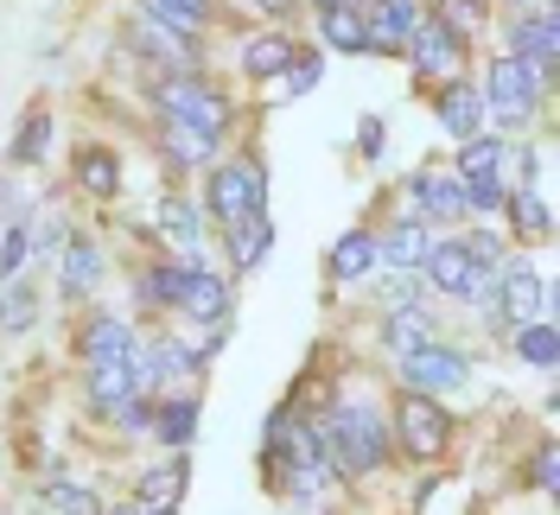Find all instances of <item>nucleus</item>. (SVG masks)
I'll return each instance as SVG.
<instances>
[{
    "mask_svg": "<svg viewBox=\"0 0 560 515\" xmlns=\"http://www.w3.org/2000/svg\"><path fill=\"white\" fill-rule=\"evenodd\" d=\"M465 255L478 261V274H503V236L478 230V236H465Z\"/></svg>",
    "mask_w": 560,
    "mask_h": 515,
    "instance_id": "473e14b6",
    "label": "nucleus"
},
{
    "mask_svg": "<svg viewBox=\"0 0 560 515\" xmlns=\"http://www.w3.org/2000/svg\"><path fill=\"white\" fill-rule=\"evenodd\" d=\"M121 420H128V426H135V433H147V426H153V408H147V401H128V408H121Z\"/></svg>",
    "mask_w": 560,
    "mask_h": 515,
    "instance_id": "37998d69",
    "label": "nucleus"
},
{
    "mask_svg": "<svg viewBox=\"0 0 560 515\" xmlns=\"http://www.w3.org/2000/svg\"><path fill=\"white\" fill-rule=\"evenodd\" d=\"M325 458L338 465V471H350V478H363V471H376L388 458V433H383V413L376 408H357V401H345V408H331V420H325Z\"/></svg>",
    "mask_w": 560,
    "mask_h": 515,
    "instance_id": "f257e3e1",
    "label": "nucleus"
},
{
    "mask_svg": "<svg viewBox=\"0 0 560 515\" xmlns=\"http://www.w3.org/2000/svg\"><path fill=\"white\" fill-rule=\"evenodd\" d=\"M135 395H140L135 388V356H128V363H96V370H90V401H96V408L121 413Z\"/></svg>",
    "mask_w": 560,
    "mask_h": 515,
    "instance_id": "a211bd4d",
    "label": "nucleus"
},
{
    "mask_svg": "<svg viewBox=\"0 0 560 515\" xmlns=\"http://www.w3.org/2000/svg\"><path fill=\"white\" fill-rule=\"evenodd\" d=\"M516 7H523L516 20H528V13H555V0H516Z\"/></svg>",
    "mask_w": 560,
    "mask_h": 515,
    "instance_id": "c03bdc74",
    "label": "nucleus"
},
{
    "mask_svg": "<svg viewBox=\"0 0 560 515\" xmlns=\"http://www.w3.org/2000/svg\"><path fill=\"white\" fill-rule=\"evenodd\" d=\"M420 274L427 286H440V293H453V300H471V286H478V261L465 255V242H433L427 248V261H420Z\"/></svg>",
    "mask_w": 560,
    "mask_h": 515,
    "instance_id": "6e6552de",
    "label": "nucleus"
},
{
    "mask_svg": "<svg viewBox=\"0 0 560 515\" xmlns=\"http://www.w3.org/2000/svg\"><path fill=\"white\" fill-rule=\"evenodd\" d=\"M516 356H523V363H535V370H555V356H560L555 325H548V318H535V325H516Z\"/></svg>",
    "mask_w": 560,
    "mask_h": 515,
    "instance_id": "b1692460",
    "label": "nucleus"
},
{
    "mask_svg": "<svg viewBox=\"0 0 560 515\" xmlns=\"http://www.w3.org/2000/svg\"><path fill=\"white\" fill-rule=\"evenodd\" d=\"M478 13H485V0H446V13H440V26L465 38L471 26H478Z\"/></svg>",
    "mask_w": 560,
    "mask_h": 515,
    "instance_id": "58836bf2",
    "label": "nucleus"
},
{
    "mask_svg": "<svg viewBox=\"0 0 560 515\" xmlns=\"http://www.w3.org/2000/svg\"><path fill=\"white\" fill-rule=\"evenodd\" d=\"M178 490H185V465H160V471L140 478V503H147V510H173Z\"/></svg>",
    "mask_w": 560,
    "mask_h": 515,
    "instance_id": "cd10ccee",
    "label": "nucleus"
},
{
    "mask_svg": "<svg viewBox=\"0 0 560 515\" xmlns=\"http://www.w3.org/2000/svg\"><path fill=\"white\" fill-rule=\"evenodd\" d=\"M153 433L166 440V446H191V433H198V401H166L160 408V420H153Z\"/></svg>",
    "mask_w": 560,
    "mask_h": 515,
    "instance_id": "a878e982",
    "label": "nucleus"
},
{
    "mask_svg": "<svg viewBox=\"0 0 560 515\" xmlns=\"http://www.w3.org/2000/svg\"><path fill=\"white\" fill-rule=\"evenodd\" d=\"M383 338H388V350L408 356V350H420V343H433V318H427L420 306H395L388 325H383Z\"/></svg>",
    "mask_w": 560,
    "mask_h": 515,
    "instance_id": "412c9836",
    "label": "nucleus"
},
{
    "mask_svg": "<svg viewBox=\"0 0 560 515\" xmlns=\"http://www.w3.org/2000/svg\"><path fill=\"white\" fill-rule=\"evenodd\" d=\"M243 65L255 70V77H287V65H293V45H287V38H248V45H243Z\"/></svg>",
    "mask_w": 560,
    "mask_h": 515,
    "instance_id": "bb28decb",
    "label": "nucleus"
},
{
    "mask_svg": "<svg viewBox=\"0 0 560 515\" xmlns=\"http://www.w3.org/2000/svg\"><path fill=\"white\" fill-rule=\"evenodd\" d=\"M401 382H408V395H458L471 382V363L446 343H420L401 356Z\"/></svg>",
    "mask_w": 560,
    "mask_h": 515,
    "instance_id": "20e7f679",
    "label": "nucleus"
},
{
    "mask_svg": "<svg viewBox=\"0 0 560 515\" xmlns=\"http://www.w3.org/2000/svg\"><path fill=\"white\" fill-rule=\"evenodd\" d=\"M376 268H383V261H376V236H370V230H350V236L331 248V274L338 280H370Z\"/></svg>",
    "mask_w": 560,
    "mask_h": 515,
    "instance_id": "6ab92c4d",
    "label": "nucleus"
},
{
    "mask_svg": "<svg viewBox=\"0 0 560 515\" xmlns=\"http://www.w3.org/2000/svg\"><path fill=\"white\" fill-rule=\"evenodd\" d=\"M178 312L198 318V325H223L230 318V286L217 274H205V268H191L185 274V293H178Z\"/></svg>",
    "mask_w": 560,
    "mask_h": 515,
    "instance_id": "ddd939ff",
    "label": "nucleus"
},
{
    "mask_svg": "<svg viewBox=\"0 0 560 515\" xmlns=\"http://www.w3.org/2000/svg\"><path fill=\"white\" fill-rule=\"evenodd\" d=\"M96 280H103V255H96V242H70L65 248V268H58V286H65V293H90V286H96Z\"/></svg>",
    "mask_w": 560,
    "mask_h": 515,
    "instance_id": "aec40b11",
    "label": "nucleus"
},
{
    "mask_svg": "<svg viewBox=\"0 0 560 515\" xmlns=\"http://www.w3.org/2000/svg\"><path fill=\"white\" fill-rule=\"evenodd\" d=\"M440 128L453 140H471L478 128H485V96L471 90V83H453L446 96H440Z\"/></svg>",
    "mask_w": 560,
    "mask_h": 515,
    "instance_id": "f3484780",
    "label": "nucleus"
},
{
    "mask_svg": "<svg viewBox=\"0 0 560 515\" xmlns=\"http://www.w3.org/2000/svg\"><path fill=\"white\" fill-rule=\"evenodd\" d=\"M408 51H415V70H420V77H453L458 58H465V38L446 33L440 20H420L415 38H408Z\"/></svg>",
    "mask_w": 560,
    "mask_h": 515,
    "instance_id": "1a4fd4ad",
    "label": "nucleus"
},
{
    "mask_svg": "<svg viewBox=\"0 0 560 515\" xmlns=\"http://www.w3.org/2000/svg\"><path fill=\"white\" fill-rule=\"evenodd\" d=\"M453 440V420L433 408V395H408L401 401V446L415 452V458H440Z\"/></svg>",
    "mask_w": 560,
    "mask_h": 515,
    "instance_id": "423d86ee",
    "label": "nucleus"
},
{
    "mask_svg": "<svg viewBox=\"0 0 560 515\" xmlns=\"http://www.w3.org/2000/svg\"><path fill=\"white\" fill-rule=\"evenodd\" d=\"M51 510L58 515H103V503L90 490H77V483H51Z\"/></svg>",
    "mask_w": 560,
    "mask_h": 515,
    "instance_id": "72a5a7b5",
    "label": "nucleus"
},
{
    "mask_svg": "<svg viewBox=\"0 0 560 515\" xmlns=\"http://www.w3.org/2000/svg\"><path fill=\"white\" fill-rule=\"evenodd\" d=\"M541 77L523 58H490V83H485V115H497L503 128H523L528 115L541 108Z\"/></svg>",
    "mask_w": 560,
    "mask_h": 515,
    "instance_id": "f03ea898",
    "label": "nucleus"
},
{
    "mask_svg": "<svg viewBox=\"0 0 560 515\" xmlns=\"http://www.w3.org/2000/svg\"><path fill=\"white\" fill-rule=\"evenodd\" d=\"M45 140H51V121L33 115V121H26V134H20V147H13V160H38V153H45Z\"/></svg>",
    "mask_w": 560,
    "mask_h": 515,
    "instance_id": "ea45409f",
    "label": "nucleus"
},
{
    "mask_svg": "<svg viewBox=\"0 0 560 515\" xmlns=\"http://www.w3.org/2000/svg\"><path fill=\"white\" fill-rule=\"evenodd\" d=\"M140 7H147V20H153L160 33L198 38V26H205V13H198V7H185V0H140Z\"/></svg>",
    "mask_w": 560,
    "mask_h": 515,
    "instance_id": "393cba45",
    "label": "nucleus"
},
{
    "mask_svg": "<svg viewBox=\"0 0 560 515\" xmlns=\"http://www.w3.org/2000/svg\"><path fill=\"white\" fill-rule=\"evenodd\" d=\"M166 147H173L178 166H205V160H210V140L191 134V128H173V121H166Z\"/></svg>",
    "mask_w": 560,
    "mask_h": 515,
    "instance_id": "7c9ffc66",
    "label": "nucleus"
},
{
    "mask_svg": "<svg viewBox=\"0 0 560 515\" xmlns=\"http://www.w3.org/2000/svg\"><path fill=\"white\" fill-rule=\"evenodd\" d=\"M510 58H523L541 83L555 77V58H560V33H555V13H528L510 26Z\"/></svg>",
    "mask_w": 560,
    "mask_h": 515,
    "instance_id": "0eeeda50",
    "label": "nucleus"
},
{
    "mask_svg": "<svg viewBox=\"0 0 560 515\" xmlns=\"http://www.w3.org/2000/svg\"><path fill=\"white\" fill-rule=\"evenodd\" d=\"M268 198V178L255 166H217L210 172V216L223 223V230H236L243 216H255Z\"/></svg>",
    "mask_w": 560,
    "mask_h": 515,
    "instance_id": "39448f33",
    "label": "nucleus"
},
{
    "mask_svg": "<svg viewBox=\"0 0 560 515\" xmlns=\"http://www.w3.org/2000/svg\"><path fill=\"white\" fill-rule=\"evenodd\" d=\"M128 356H135V331H128L121 318H108V312H103V318L83 331V363L96 370V363H128Z\"/></svg>",
    "mask_w": 560,
    "mask_h": 515,
    "instance_id": "dca6fc26",
    "label": "nucleus"
},
{
    "mask_svg": "<svg viewBox=\"0 0 560 515\" xmlns=\"http://www.w3.org/2000/svg\"><path fill=\"white\" fill-rule=\"evenodd\" d=\"M268 242H275V230H268V216L255 210V216H243L236 230H230V255H236V268H261V255H268Z\"/></svg>",
    "mask_w": 560,
    "mask_h": 515,
    "instance_id": "4be33fe9",
    "label": "nucleus"
},
{
    "mask_svg": "<svg viewBox=\"0 0 560 515\" xmlns=\"http://www.w3.org/2000/svg\"><path fill=\"white\" fill-rule=\"evenodd\" d=\"M185 274H191V268H153V274H147V300H166V306H178Z\"/></svg>",
    "mask_w": 560,
    "mask_h": 515,
    "instance_id": "c9c22d12",
    "label": "nucleus"
},
{
    "mask_svg": "<svg viewBox=\"0 0 560 515\" xmlns=\"http://www.w3.org/2000/svg\"><path fill=\"white\" fill-rule=\"evenodd\" d=\"M318 33H325V45H338V51H370L363 7H350V0H325L318 7Z\"/></svg>",
    "mask_w": 560,
    "mask_h": 515,
    "instance_id": "2eb2a0df",
    "label": "nucleus"
},
{
    "mask_svg": "<svg viewBox=\"0 0 560 515\" xmlns=\"http://www.w3.org/2000/svg\"><path fill=\"white\" fill-rule=\"evenodd\" d=\"M160 108H166L173 128H191V134H205V140H217L223 134V121H230V103H223L210 83H198V77H173V83H160Z\"/></svg>",
    "mask_w": 560,
    "mask_h": 515,
    "instance_id": "7ed1b4c3",
    "label": "nucleus"
},
{
    "mask_svg": "<svg viewBox=\"0 0 560 515\" xmlns=\"http://www.w3.org/2000/svg\"><path fill=\"white\" fill-rule=\"evenodd\" d=\"M108 515H135V510H108Z\"/></svg>",
    "mask_w": 560,
    "mask_h": 515,
    "instance_id": "09e8293b",
    "label": "nucleus"
},
{
    "mask_svg": "<svg viewBox=\"0 0 560 515\" xmlns=\"http://www.w3.org/2000/svg\"><path fill=\"white\" fill-rule=\"evenodd\" d=\"M33 325V293H0V331H26Z\"/></svg>",
    "mask_w": 560,
    "mask_h": 515,
    "instance_id": "f704fd0d",
    "label": "nucleus"
},
{
    "mask_svg": "<svg viewBox=\"0 0 560 515\" xmlns=\"http://www.w3.org/2000/svg\"><path fill=\"white\" fill-rule=\"evenodd\" d=\"M555 465H560V458H555V446H548L541 458H535V483H541V490H555V483H560V471H555Z\"/></svg>",
    "mask_w": 560,
    "mask_h": 515,
    "instance_id": "79ce46f5",
    "label": "nucleus"
},
{
    "mask_svg": "<svg viewBox=\"0 0 560 515\" xmlns=\"http://www.w3.org/2000/svg\"><path fill=\"white\" fill-rule=\"evenodd\" d=\"M427 248H433L427 223H420V216H401L388 236H376V261H383V268H395V274H415L420 261H427Z\"/></svg>",
    "mask_w": 560,
    "mask_h": 515,
    "instance_id": "9d476101",
    "label": "nucleus"
},
{
    "mask_svg": "<svg viewBox=\"0 0 560 515\" xmlns=\"http://www.w3.org/2000/svg\"><path fill=\"white\" fill-rule=\"evenodd\" d=\"M363 26H370V51H401L420 26V7L415 0H376V13Z\"/></svg>",
    "mask_w": 560,
    "mask_h": 515,
    "instance_id": "f8f14e48",
    "label": "nucleus"
},
{
    "mask_svg": "<svg viewBox=\"0 0 560 515\" xmlns=\"http://www.w3.org/2000/svg\"><path fill=\"white\" fill-rule=\"evenodd\" d=\"M503 318L510 325H535L541 312H548V280L535 274V268H503Z\"/></svg>",
    "mask_w": 560,
    "mask_h": 515,
    "instance_id": "9b49d317",
    "label": "nucleus"
},
{
    "mask_svg": "<svg viewBox=\"0 0 560 515\" xmlns=\"http://www.w3.org/2000/svg\"><path fill=\"white\" fill-rule=\"evenodd\" d=\"M465 191V210H497V204H510L503 198V178H471V185H458Z\"/></svg>",
    "mask_w": 560,
    "mask_h": 515,
    "instance_id": "e433bc0d",
    "label": "nucleus"
},
{
    "mask_svg": "<svg viewBox=\"0 0 560 515\" xmlns=\"http://www.w3.org/2000/svg\"><path fill=\"white\" fill-rule=\"evenodd\" d=\"M510 216H516V230H523V236H548V230H555V216H548V198H541V191H523Z\"/></svg>",
    "mask_w": 560,
    "mask_h": 515,
    "instance_id": "c85d7f7f",
    "label": "nucleus"
},
{
    "mask_svg": "<svg viewBox=\"0 0 560 515\" xmlns=\"http://www.w3.org/2000/svg\"><path fill=\"white\" fill-rule=\"evenodd\" d=\"M318 83V58L313 65H306V58H300V65H287V90H313Z\"/></svg>",
    "mask_w": 560,
    "mask_h": 515,
    "instance_id": "a19ab883",
    "label": "nucleus"
},
{
    "mask_svg": "<svg viewBox=\"0 0 560 515\" xmlns=\"http://www.w3.org/2000/svg\"><path fill=\"white\" fill-rule=\"evenodd\" d=\"M261 7H268V13H287V7H293V0H261Z\"/></svg>",
    "mask_w": 560,
    "mask_h": 515,
    "instance_id": "a18cd8bd",
    "label": "nucleus"
},
{
    "mask_svg": "<svg viewBox=\"0 0 560 515\" xmlns=\"http://www.w3.org/2000/svg\"><path fill=\"white\" fill-rule=\"evenodd\" d=\"M415 210L420 216H433V223H458V216H465V191H458V178L420 172L415 178ZM415 210H408V216H415Z\"/></svg>",
    "mask_w": 560,
    "mask_h": 515,
    "instance_id": "4468645a",
    "label": "nucleus"
},
{
    "mask_svg": "<svg viewBox=\"0 0 560 515\" xmlns=\"http://www.w3.org/2000/svg\"><path fill=\"white\" fill-rule=\"evenodd\" d=\"M503 160H510V153H503V140L471 134V140H465V153H458V185H471V178H497Z\"/></svg>",
    "mask_w": 560,
    "mask_h": 515,
    "instance_id": "5701e85b",
    "label": "nucleus"
},
{
    "mask_svg": "<svg viewBox=\"0 0 560 515\" xmlns=\"http://www.w3.org/2000/svg\"><path fill=\"white\" fill-rule=\"evenodd\" d=\"M77 178H83V185H90V191H115V185H121V166H115V160H108V153H83V160H77Z\"/></svg>",
    "mask_w": 560,
    "mask_h": 515,
    "instance_id": "c756f323",
    "label": "nucleus"
},
{
    "mask_svg": "<svg viewBox=\"0 0 560 515\" xmlns=\"http://www.w3.org/2000/svg\"><path fill=\"white\" fill-rule=\"evenodd\" d=\"M20 268H26V230L13 223V230L0 236V280H13Z\"/></svg>",
    "mask_w": 560,
    "mask_h": 515,
    "instance_id": "4c0bfd02",
    "label": "nucleus"
},
{
    "mask_svg": "<svg viewBox=\"0 0 560 515\" xmlns=\"http://www.w3.org/2000/svg\"><path fill=\"white\" fill-rule=\"evenodd\" d=\"M160 230H166L173 242H185V248H191V242H198V216H191V204L166 198V204H160Z\"/></svg>",
    "mask_w": 560,
    "mask_h": 515,
    "instance_id": "2f4dec72",
    "label": "nucleus"
},
{
    "mask_svg": "<svg viewBox=\"0 0 560 515\" xmlns=\"http://www.w3.org/2000/svg\"><path fill=\"white\" fill-rule=\"evenodd\" d=\"M185 7H198V13H205V0H185Z\"/></svg>",
    "mask_w": 560,
    "mask_h": 515,
    "instance_id": "de8ad7c7",
    "label": "nucleus"
},
{
    "mask_svg": "<svg viewBox=\"0 0 560 515\" xmlns=\"http://www.w3.org/2000/svg\"><path fill=\"white\" fill-rule=\"evenodd\" d=\"M135 515H173V510H147V503H135Z\"/></svg>",
    "mask_w": 560,
    "mask_h": 515,
    "instance_id": "49530a36",
    "label": "nucleus"
}]
</instances>
